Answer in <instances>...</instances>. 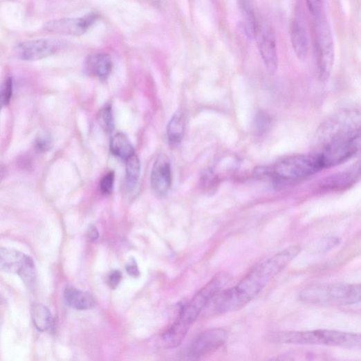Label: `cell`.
Wrapping results in <instances>:
<instances>
[{
	"label": "cell",
	"instance_id": "obj_18",
	"mask_svg": "<svg viewBox=\"0 0 361 361\" xmlns=\"http://www.w3.org/2000/svg\"><path fill=\"white\" fill-rule=\"evenodd\" d=\"M31 317L34 326L39 331L45 332L53 327L54 319L50 310L40 304H35L31 308Z\"/></svg>",
	"mask_w": 361,
	"mask_h": 361
},
{
	"label": "cell",
	"instance_id": "obj_4",
	"mask_svg": "<svg viewBox=\"0 0 361 361\" xmlns=\"http://www.w3.org/2000/svg\"><path fill=\"white\" fill-rule=\"evenodd\" d=\"M322 169L321 157L317 153L286 158L272 167L263 169L259 174L276 182H292L311 176Z\"/></svg>",
	"mask_w": 361,
	"mask_h": 361
},
{
	"label": "cell",
	"instance_id": "obj_17",
	"mask_svg": "<svg viewBox=\"0 0 361 361\" xmlns=\"http://www.w3.org/2000/svg\"><path fill=\"white\" fill-rule=\"evenodd\" d=\"M242 11V26L247 38L250 40L256 39L259 27L254 9L250 0H239Z\"/></svg>",
	"mask_w": 361,
	"mask_h": 361
},
{
	"label": "cell",
	"instance_id": "obj_15",
	"mask_svg": "<svg viewBox=\"0 0 361 361\" xmlns=\"http://www.w3.org/2000/svg\"><path fill=\"white\" fill-rule=\"evenodd\" d=\"M291 41L297 57L306 59L309 51V41L306 28L301 20L295 19L292 23Z\"/></svg>",
	"mask_w": 361,
	"mask_h": 361
},
{
	"label": "cell",
	"instance_id": "obj_11",
	"mask_svg": "<svg viewBox=\"0 0 361 361\" xmlns=\"http://www.w3.org/2000/svg\"><path fill=\"white\" fill-rule=\"evenodd\" d=\"M98 19L95 13L82 17L64 18L45 24L44 29L50 33L66 35H82L86 33Z\"/></svg>",
	"mask_w": 361,
	"mask_h": 361
},
{
	"label": "cell",
	"instance_id": "obj_26",
	"mask_svg": "<svg viewBox=\"0 0 361 361\" xmlns=\"http://www.w3.org/2000/svg\"><path fill=\"white\" fill-rule=\"evenodd\" d=\"M270 120L268 115L264 113H260L256 121V128L260 133H264L270 127Z\"/></svg>",
	"mask_w": 361,
	"mask_h": 361
},
{
	"label": "cell",
	"instance_id": "obj_31",
	"mask_svg": "<svg viewBox=\"0 0 361 361\" xmlns=\"http://www.w3.org/2000/svg\"><path fill=\"white\" fill-rule=\"evenodd\" d=\"M153 1L156 3V4H159L161 1V0H153Z\"/></svg>",
	"mask_w": 361,
	"mask_h": 361
},
{
	"label": "cell",
	"instance_id": "obj_14",
	"mask_svg": "<svg viewBox=\"0 0 361 361\" xmlns=\"http://www.w3.org/2000/svg\"><path fill=\"white\" fill-rule=\"evenodd\" d=\"M84 69L89 76L105 79L111 73L113 62L111 57L106 54L93 55L86 59Z\"/></svg>",
	"mask_w": 361,
	"mask_h": 361
},
{
	"label": "cell",
	"instance_id": "obj_3",
	"mask_svg": "<svg viewBox=\"0 0 361 361\" xmlns=\"http://www.w3.org/2000/svg\"><path fill=\"white\" fill-rule=\"evenodd\" d=\"M322 149L346 145L361 135V111L345 108L324 120L317 131Z\"/></svg>",
	"mask_w": 361,
	"mask_h": 361
},
{
	"label": "cell",
	"instance_id": "obj_13",
	"mask_svg": "<svg viewBox=\"0 0 361 361\" xmlns=\"http://www.w3.org/2000/svg\"><path fill=\"white\" fill-rule=\"evenodd\" d=\"M151 183L155 194L160 196L166 195L170 189L171 165L166 155L161 154L156 158L151 172Z\"/></svg>",
	"mask_w": 361,
	"mask_h": 361
},
{
	"label": "cell",
	"instance_id": "obj_23",
	"mask_svg": "<svg viewBox=\"0 0 361 361\" xmlns=\"http://www.w3.org/2000/svg\"><path fill=\"white\" fill-rule=\"evenodd\" d=\"M34 145L35 149L39 152L45 153L49 151L53 146V137L49 133H39L35 138Z\"/></svg>",
	"mask_w": 361,
	"mask_h": 361
},
{
	"label": "cell",
	"instance_id": "obj_28",
	"mask_svg": "<svg viewBox=\"0 0 361 361\" xmlns=\"http://www.w3.org/2000/svg\"><path fill=\"white\" fill-rule=\"evenodd\" d=\"M126 270L129 275L132 277H138L140 276V271L136 261L133 259L129 260L126 266Z\"/></svg>",
	"mask_w": 361,
	"mask_h": 361
},
{
	"label": "cell",
	"instance_id": "obj_2",
	"mask_svg": "<svg viewBox=\"0 0 361 361\" xmlns=\"http://www.w3.org/2000/svg\"><path fill=\"white\" fill-rule=\"evenodd\" d=\"M228 280L229 277L225 274L216 275L183 306L175 322L162 335V343L165 348H176L183 343L201 311L221 292Z\"/></svg>",
	"mask_w": 361,
	"mask_h": 361
},
{
	"label": "cell",
	"instance_id": "obj_6",
	"mask_svg": "<svg viewBox=\"0 0 361 361\" xmlns=\"http://www.w3.org/2000/svg\"><path fill=\"white\" fill-rule=\"evenodd\" d=\"M270 342L277 344L323 345L351 348L353 333L317 330L303 332H277L269 334Z\"/></svg>",
	"mask_w": 361,
	"mask_h": 361
},
{
	"label": "cell",
	"instance_id": "obj_19",
	"mask_svg": "<svg viewBox=\"0 0 361 361\" xmlns=\"http://www.w3.org/2000/svg\"><path fill=\"white\" fill-rule=\"evenodd\" d=\"M185 129V120L183 113H176L170 120L167 127L169 145L176 147L182 142Z\"/></svg>",
	"mask_w": 361,
	"mask_h": 361
},
{
	"label": "cell",
	"instance_id": "obj_25",
	"mask_svg": "<svg viewBox=\"0 0 361 361\" xmlns=\"http://www.w3.org/2000/svg\"><path fill=\"white\" fill-rule=\"evenodd\" d=\"M115 174L114 172L106 174L101 179L100 190L105 195L111 194L114 189Z\"/></svg>",
	"mask_w": 361,
	"mask_h": 361
},
{
	"label": "cell",
	"instance_id": "obj_1",
	"mask_svg": "<svg viewBox=\"0 0 361 361\" xmlns=\"http://www.w3.org/2000/svg\"><path fill=\"white\" fill-rule=\"evenodd\" d=\"M301 250L299 246L284 249L259 264L235 286L221 292L214 297L216 312H234L246 306L300 254Z\"/></svg>",
	"mask_w": 361,
	"mask_h": 361
},
{
	"label": "cell",
	"instance_id": "obj_12",
	"mask_svg": "<svg viewBox=\"0 0 361 361\" xmlns=\"http://www.w3.org/2000/svg\"><path fill=\"white\" fill-rule=\"evenodd\" d=\"M258 47L264 64L271 74H275L278 67V55L274 30L268 26L258 30Z\"/></svg>",
	"mask_w": 361,
	"mask_h": 361
},
{
	"label": "cell",
	"instance_id": "obj_22",
	"mask_svg": "<svg viewBox=\"0 0 361 361\" xmlns=\"http://www.w3.org/2000/svg\"><path fill=\"white\" fill-rule=\"evenodd\" d=\"M99 121L106 132H113L115 124L112 107L110 104H106L102 108L99 113Z\"/></svg>",
	"mask_w": 361,
	"mask_h": 361
},
{
	"label": "cell",
	"instance_id": "obj_8",
	"mask_svg": "<svg viewBox=\"0 0 361 361\" xmlns=\"http://www.w3.org/2000/svg\"><path fill=\"white\" fill-rule=\"evenodd\" d=\"M0 268L4 272L18 275L28 287H34L36 270L33 259L22 252L10 248L0 250Z\"/></svg>",
	"mask_w": 361,
	"mask_h": 361
},
{
	"label": "cell",
	"instance_id": "obj_21",
	"mask_svg": "<svg viewBox=\"0 0 361 361\" xmlns=\"http://www.w3.org/2000/svg\"><path fill=\"white\" fill-rule=\"evenodd\" d=\"M126 161V183L129 190H132L138 183L140 173V163L138 157L133 155Z\"/></svg>",
	"mask_w": 361,
	"mask_h": 361
},
{
	"label": "cell",
	"instance_id": "obj_30",
	"mask_svg": "<svg viewBox=\"0 0 361 361\" xmlns=\"http://www.w3.org/2000/svg\"><path fill=\"white\" fill-rule=\"evenodd\" d=\"M356 156L361 154V135L353 141Z\"/></svg>",
	"mask_w": 361,
	"mask_h": 361
},
{
	"label": "cell",
	"instance_id": "obj_5",
	"mask_svg": "<svg viewBox=\"0 0 361 361\" xmlns=\"http://www.w3.org/2000/svg\"><path fill=\"white\" fill-rule=\"evenodd\" d=\"M304 302L319 305H350L361 302V283L310 286L300 295Z\"/></svg>",
	"mask_w": 361,
	"mask_h": 361
},
{
	"label": "cell",
	"instance_id": "obj_24",
	"mask_svg": "<svg viewBox=\"0 0 361 361\" xmlns=\"http://www.w3.org/2000/svg\"><path fill=\"white\" fill-rule=\"evenodd\" d=\"M13 94V80L11 77L7 78L2 85L0 98L3 107H7L10 103Z\"/></svg>",
	"mask_w": 361,
	"mask_h": 361
},
{
	"label": "cell",
	"instance_id": "obj_16",
	"mask_svg": "<svg viewBox=\"0 0 361 361\" xmlns=\"http://www.w3.org/2000/svg\"><path fill=\"white\" fill-rule=\"evenodd\" d=\"M64 298L69 307L79 311L89 310L95 306V300L91 295L75 287L65 288Z\"/></svg>",
	"mask_w": 361,
	"mask_h": 361
},
{
	"label": "cell",
	"instance_id": "obj_10",
	"mask_svg": "<svg viewBox=\"0 0 361 361\" xmlns=\"http://www.w3.org/2000/svg\"><path fill=\"white\" fill-rule=\"evenodd\" d=\"M64 43L55 39H36L19 44L16 49L17 57L24 61H36L57 53Z\"/></svg>",
	"mask_w": 361,
	"mask_h": 361
},
{
	"label": "cell",
	"instance_id": "obj_20",
	"mask_svg": "<svg viewBox=\"0 0 361 361\" xmlns=\"http://www.w3.org/2000/svg\"><path fill=\"white\" fill-rule=\"evenodd\" d=\"M111 151L113 155L124 160L135 154L130 140L126 135L122 133L115 134L112 138Z\"/></svg>",
	"mask_w": 361,
	"mask_h": 361
},
{
	"label": "cell",
	"instance_id": "obj_29",
	"mask_svg": "<svg viewBox=\"0 0 361 361\" xmlns=\"http://www.w3.org/2000/svg\"><path fill=\"white\" fill-rule=\"evenodd\" d=\"M87 236L91 241H95L99 238V233L97 228L91 225L87 231Z\"/></svg>",
	"mask_w": 361,
	"mask_h": 361
},
{
	"label": "cell",
	"instance_id": "obj_27",
	"mask_svg": "<svg viewBox=\"0 0 361 361\" xmlns=\"http://www.w3.org/2000/svg\"><path fill=\"white\" fill-rule=\"evenodd\" d=\"M122 279V274L120 270H113L107 277L108 286H109L112 290H115L120 284Z\"/></svg>",
	"mask_w": 361,
	"mask_h": 361
},
{
	"label": "cell",
	"instance_id": "obj_9",
	"mask_svg": "<svg viewBox=\"0 0 361 361\" xmlns=\"http://www.w3.org/2000/svg\"><path fill=\"white\" fill-rule=\"evenodd\" d=\"M228 332L222 328H214L203 332L191 344L187 355L197 360L219 350L227 342Z\"/></svg>",
	"mask_w": 361,
	"mask_h": 361
},
{
	"label": "cell",
	"instance_id": "obj_7",
	"mask_svg": "<svg viewBox=\"0 0 361 361\" xmlns=\"http://www.w3.org/2000/svg\"><path fill=\"white\" fill-rule=\"evenodd\" d=\"M313 42L318 77L330 78L335 60V45L331 26L322 13L314 16Z\"/></svg>",
	"mask_w": 361,
	"mask_h": 361
}]
</instances>
